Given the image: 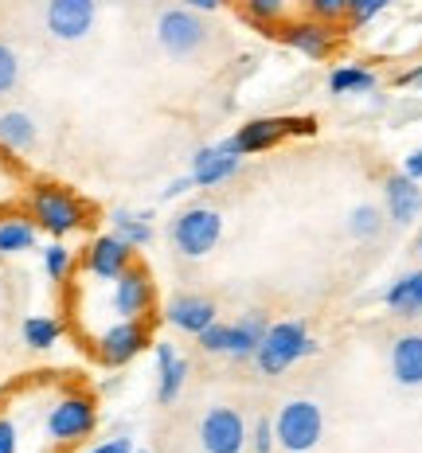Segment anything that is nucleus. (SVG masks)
Returning a JSON list of instances; mask_svg holds the SVG:
<instances>
[{
	"instance_id": "58836bf2",
	"label": "nucleus",
	"mask_w": 422,
	"mask_h": 453,
	"mask_svg": "<svg viewBox=\"0 0 422 453\" xmlns=\"http://www.w3.org/2000/svg\"><path fill=\"white\" fill-rule=\"evenodd\" d=\"M180 4H184V8H192V12H200V16H203V12H219V8L227 4V0H180Z\"/></svg>"
},
{
	"instance_id": "a19ab883",
	"label": "nucleus",
	"mask_w": 422,
	"mask_h": 453,
	"mask_svg": "<svg viewBox=\"0 0 422 453\" xmlns=\"http://www.w3.org/2000/svg\"><path fill=\"white\" fill-rule=\"evenodd\" d=\"M134 453H149V449H134Z\"/></svg>"
},
{
	"instance_id": "f03ea898",
	"label": "nucleus",
	"mask_w": 422,
	"mask_h": 453,
	"mask_svg": "<svg viewBox=\"0 0 422 453\" xmlns=\"http://www.w3.org/2000/svg\"><path fill=\"white\" fill-rule=\"evenodd\" d=\"M317 352H321V344L309 336V328L302 320H278V325L266 328V336H262V344L255 348L250 360L258 364L262 375H281L286 367H294L297 360L317 356Z\"/></svg>"
},
{
	"instance_id": "c85d7f7f",
	"label": "nucleus",
	"mask_w": 422,
	"mask_h": 453,
	"mask_svg": "<svg viewBox=\"0 0 422 453\" xmlns=\"http://www.w3.org/2000/svg\"><path fill=\"white\" fill-rule=\"evenodd\" d=\"M200 348L203 352H211V356H227V344H231V325H219V320H211L208 328H203L200 336Z\"/></svg>"
},
{
	"instance_id": "cd10ccee",
	"label": "nucleus",
	"mask_w": 422,
	"mask_h": 453,
	"mask_svg": "<svg viewBox=\"0 0 422 453\" xmlns=\"http://www.w3.org/2000/svg\"><path fill=\"white\" fill-rule=\"evenodd\" d=\"M43 270L51 281H67L71 270H74V254L63 247V242H51V247L43 250Z\"/></svg>"
},
{
	"instance_id": "f257e3e1",
	"label": "nucleus",
	"mask_w": 422,
	"mask_h": 453,
	"mask_svg": "<svg viewBox=\"0 0 422 453\" xmlns=\"http://www.w3.org/2000/svg\"><path fill=\"white\" fill-rule=\"evenodd\" d=\"M27 211H32V223L47 231L51 239H63V234H74L90 223V207L79 200L74 192L59 184H40L32 188V200H27Z\"/></svg>"
},
{
	"instance_id": "20e7f679",
	"label": "nucleus",
	"mask_w": 422,
	"mask_h": 453,
	"mask_svg": "<svg viewBox=\"0 0 422 453\" xmlns=\"http://www.w3.org/2000/svg\"><path fill=\"white\" fill-rule=\"evenodd\" d=\"M168 239L184 258H208L223 239V215L215 207H188L168 226Z\"/></svg>"
},
{
	"instance_id": "412c9836",
	"label": "nucleus",
	"mask_w": 422,
	"mask_h": 453,
	"mask_svg": "<svg viewBox=\"0 0 422 453\" xmlns=\"http://www.w3.org/2000/svg\"><path fill=\"white\" fill-rule=\"evenodd\" d=\"M35 137H40V129H35L32 113H24V110L0 113V145H4L8 153H27V149L35 145Z\"/></svg>"
},
{
	"instance_id": "1a4fd4ad",
	"label": "nucleus",
	"mask_w": 422,
	"mask_h": 453,
	"mask_svg": "<svg viewBox=\"0 0 422 453\" xmlns=\"http://www.w3.org/2000/svg\"><path fill=\"white\" fill-rule=\"evenodd\" d=\"M247 418L234 407H211L200 418V446L203 453H242L247 449Z\"/></svg>"
},
{
	"instance_id": "7ed1b4c3",
	"label": "nucleus",
	"mask_w": 422,
	"mask_h": 453,
	"mask_svg": "<svg viewBox=\"0 0 422 453\" xmlns=\"http://www.w3.org/2000/svg\"><path fill=\"white\" fill-rule=\"evenodd\" d=\"M157 43H161L165 55H173V59H192V55H200L203 47L211 43V27L200 12L176 4L157 16Z\"/></svg>"
},
{
	"instance_id": "dca6fc26",
	"label": "nucleus",
	"mask_w": 422,
	"mask_h": 453,
	"mask_svg": "<svg viewBox=\"0 0 422 453\" xmlns=\"http://www.w3.org/2000/svg\"><path fill=\"white\" fill-rule=\"evenodd\" d=\"M157 399L165 403H176L184 391V380H188V360L176 352L168 340H157Z\"/></svg>"
},
{
	"instance_id": "f3484780",
	"label": "nucleus",
	"mask_w": 422,
	"mask_h": 453,
	"mask_svg": "<svg viewBox=\"0 0 422 453\" xmlns=\"http://www.w3.org/2000/svg\"><path fill=\"white\" fill-rule=\"evenodd\" d=\"M391 375L403 387H422V333H403L391 344Z\"/></svg>"
},
{
	"instance_id": "aec40b11",
	"label": "nucleus",
	"mask_w": 422,
	"mask_h": 453,
	"mask_svg": "<svg viewBox=\"0 0 422 453\" xmlns=\"http://www.w3.org/2000/svg\"><path fill=\"white\" fill-rule=\"evenodd\" d=\"M266 328H270V320L262 317V313H247V317H239L231 325V344H227V356L231 360H250L255 356V348L262 344V336H266Z\"/></svg>"
},
{
	"instance_id": "a211bd4d",
	"label": "nucleus",
	"mask_w": 422,
	"mask_h": 453,
	"mask_svg": "<svg viewBox=\"0 0 422 453\" xmlns=\"http://www.w3.org/2000/svg\"><path fill=\"white\" fill-rule=\"evenodd\" d=\"M383 305L395 317H422V270L399 273V278L383 289Z\"/></svg>"
},
{
	"instance_id": "a878e982",
	"label": "nucleus",
	"mask_w": 422,
	"mask_h": 453,
	"mask_svg": "<svg viewBox=\"0 0 422 453\" xmlns=\"http://www.w3.org/2000/svg\"><path fill=\"white\" fill-rule=\"evenodd\" d=\"M380 231H383V211H380V207H375V203L352 207V215H349V234H352V239L372 242V239H380Z\"/></svg>"
},
{
	"instance_id": "c9c22d12",
	"label": "nucleus",
	"mask_w": 422,
	"mask_h": 453,
	"mask_svg": "<svg viewBox=\"0 0 422 453\" xmlns=\"http://www.w3.org/2000/svg\"><path fill=\"white\" fill-rule=\"evenodd\" d=\"M192 176H176V180H168L161 188V200H176V196H184V192H192Z\"/></svg>"
},
{
	"instance_id": "9b49d317",
	"label": "nucleus",
	"mask_w": 422,
	"mask_h": 453,
	"mask_svg": "<svg viewBox=\"0 0 422 453\" xmlns=\"http://www.w3.org/2000/svg\"><path fill=\"white\" fill-rule=\"evenodd\" d=\"M239 165H242V157H239V149H234V141H219V145H203V149H196V157H192V184L196 188H215V184H223V180H231L234 173H239Z\"/></svg>"
},
{
	"instance_id": "5701e85b",
	"label": "nucleus",
	"mask_w": 422,
	"mask_h": 453,
	"mask_svg": "<svg viewBox=\"0 0 422 453\" xmlns=\"http://www.w3.org/2000/svg\"><path fill=\"white\" fill-rule=\"evenodd\" d=\"M35 234H40V226L32 219H24V215H12V219H0V254H24L35 247Z\"/></svg>"
},
{
	"instance_id": "ddd939ff",
	"label": "nucleus",
	"mask_w": 422,
	"mask_h": 453,
	"mask_svg": "<svg viewBox=\"0 0 422 453\" xmlns=\"http://www.w3.org/2000/svg\"><path fill=\"white\" fill-rule=\"evenodd\" d=\"M278 35H281V43L294 47V51H302L305 59H325V55H333V43H336L333 24H321V20L278 24Z\"/></svg>"
},
{
	"instance_id": "bb28decb",
	"label": "nucleus",
	"mask_w": 422,
	"mask_h": 453,
	"mask_svg": "<svg viewBox=\"0 0 422 453\" xmlns=\"http://www.w3.org/2000/svg\"><path fill=\"white\" fill-rule=\"evenodd\" d=\"M286 8H289V0H242V12L262 27H278Z\"/></svg>"
},
{
	"instance_id": "79ce46f5",
	"label": "nucleus",
	"mask_w": 422,
	"mask_h": 453,
	"mask_svg": "<svg viewBox=\"0 0 422 453\" xmlns=\"http://www.w3.org/2000/svg\"><path fill=\"white\" fill-rule=\"evenodd\" d=\"M418 254H422V239H418Z\"/></svg>"
},
{
	"instance_id": "0eeeda50",
	"label": "nucleus",
	"mask_w": 422,
	"mask_h": 453,
	"mask_svg": "<svg viewBox=\"0 0 422 453\" xmlns=\"http://www.w3.org/2000/svg\"><path fill=\"white\" fill-rule=\"evenodd\" d=\"M153 301H157V289H153V278L149 270L134 262L110 281V309L118 313V320H134V317H149L153 313Z\"/></svg>"
},
{
	"instance_id": "4c0bfd02",
	"label": "nucleus",
	"mask_w": 422,
	"mask_h": 453,
	"mask_svg": "<svg viewBox=\"0 0 422 453\" xmlns=\"http://www.w3.org/2000/svg\"><path fill=\"white\" fill-rule=\"evenodd\" d=\"M403 173L410 176V180H422V145L415 149V153H410L407 160H403Z\"/></svg>"
},
{
	"instance_id": "9d476101",
	"label": "nucleus",
	"mask_w": 422,
	"mask_h": 453,
	"mask_svg": "<svg viewBox=\"0 0 422 453\" xmlns=\"http://www.w3.org/2000/svg\"><path fill=\"white\" fill-rule=\"evenodd\" d=\"M94 16H98V0H47V32L55 40H82V35L94 27Z\"/></svg>"
},
{
	"instance_id": "6e6552de",
	"label": "nucleus",
	"mask_w": 422,
	"mask_h": 453,
	"mask_svg": "<svg viewBox=\"0 0 422 453\" xmlns=\"http://www.w3.org/2000/svg\"><path fill=\"white\" fill-rule=\"evenodd\" d=\"M149 348V317H134V320H114L110 328H102L94 340V352L102 364L121 367L134 356H141Z\"/></svg>"
},
{
	"instance_id": "39448f33",
	"label": "nucleus",
	"mask_w": 422,
	"mask_h": 453,
	"mask_svg": "<svg viewBox=\"0 0 422 453\" xmlns=\"http://www.w3.org/2000/svg\"><path fill=\"white\" fill-rule=\"evenodd\" d=\"M47 438L59 441V446H74V441L90 438L94 426H98V407H94L90 395L82 391H71L63 395V399H55L51 407H47Z\"/></svg>"
},
{
	"instance_id": "4be33fe9",
	"label": "nucleus",
	"mask_w": 422,
	"mask_h": 453,
	"mask_svg": "<svg viewBox=\"0 0 422 453\" xmlns=\"http://www.w3.org/2000/svg\"><path fill=\"white\" fill-rule=\"evenodd\" d=\"M110 223H114V234H121L134 250L153 242V211H126V207H118L110 215Z\"/></svg>"
},
{
	"instance_id": "6ab92c4d",
	"label": "nucleus",
	"mask_w": 422,
	"mask_h": 453,
	"mask_svg": "<svg viewBox=\"0 0 422 453\" xmlns=\"http://www.w3.org/2000/svg\"><path fill=\"white\" fill-rule=\"evenodd\" d=\"M281 137H286L281 134V118H255V121H247V126H239V134L231 141H234V149H239V157H250V153L274 149Z\"/></svg>"
},
{
	"instance_id": "7c9ffc66",
	"label": "nucleus",
	"mask_w": 422,
	"mask_h": 453,
	"mask_svg": "<svg viewBox=\"0 0 422 453\" xmlns=\"http://www.w3.org/2000/svg\"><path fill=\"white\" fill-rule=\"evenodd\" d=\"M387 4H391V0H349V12H344V20H349L352 27H364V24H372Z\"/></svg>"
},
{
	"instance_id": "c756f323",
	"label": "nucleus",
	"mask_w": 422,
	"mask_h": 453,
	"mask_svg": "<svg viewBox=\"0 0 422 453\" xmlns=\"http://www.w3.org/2000/svg\"><path fill=\"white\" fill-rule=\"evenodd\" d=\"M16 82H20V59H16V51L8 43H0V98L12 94Z\"/></svg>"
},
{
	"instance_id": "423d86ee",
	"label": "nucleus",
	"mask_w": 422,
	"mask_h": 453,
	"mask_svg": "<svg viewBox=\"0 0 422 453\" xmlns=\"http://www.w3.org/2000/svg\"><path fill=\"white\" fill-rule=\"evenodd\" d=\"M325 434V414L309 399H289L274 418V438L289 453H309Z\"/></svg>"
},
{
	"instance_id": "b1692460",
	"label": "nucleus",
	"mask_w": 422,
	"mask_h": 453,
	"mask_svg": "<svg viewBox=\"0 0 422 453\" xmlns=\"http://www.w3.org/2000/svg\"><path fill=\"white\" fill-rule=\"evenodd\" d=\"M328 90L333 94H372L375 90V71L368 67H336L328 74Z\"/></svg>"
},
{
	"instance_id": "ea45409f",
	"label": "nucleus",
	"mask_w": 422,
	"mask_h": 453,
	"mask_svg": "<svg viewBox=\"0 0 422 453\" xmlns=\"http://www.w3.org/2000/svg\"><path fill=\"white\" fill-rule=\"evenodd\" d=\"M399 87H422V63L415 71H407V74H399Z\"/></svg>"
},
{
	"instance_id": "473e14b6",
	"label": "nucleus",
	"mask_w": 422,
	"mask_h": 453,
	"mask_svg": "<svg viewBox=\"0 0 422 453\" xmlns=\"http://www.w3.org/2000/svg\"><path fill=\"white\" fill-rule=\"evenodd\" d=\"M250 446H255V453H270V449H274V446H278L274 422H270V418H258L255 430H250Z\"/></svg>"
},
{
	"instance_id": "393cba45",
	"label": "nucleus",
	"mask_w": 422,
	"mask_h": 453,
	"mask_svg": "<svg viewBox=\"0 0 422 453\" xmlns=\"http://www.w3.org/2000/svg\"><path fill=\"white\" fill-rule=\"evenodd\" d=\"M59 336H63V325L55 317L35 313V317L24 320V344L35 348V352H43V348H55V344H59Z\"/></svg>"
},
{
	"instance_id": "f8f14e48",
	"label": "nucleus",
	"mask_w": 422,
	"mask_h": 453,
	"mask_svg": "<svg viewBox=\"0 0 422 453\" xmlns=\"http://www.w3.org/2000/svg\"><path fill=\"white\" fill-rule=\"evenodd\" d=\"M126 266H134V247L121 234H98L87 247V273L98 281H114Z\"/></svg>"
},
{
	"instance_id": "2f4dec72",
	"label": "nucleus",
	"mask_w": 422,
	"mask_h": 453,
	"mask_svg": "<svg viewBox=\"0 0 422 453\" xmlns=\"http://www.w3.org/2000/svg\"><path fill=\"white\" fill-rule=\"evenodd\" d=\"M305 8H309V20L336 24V20H344V12H349V0H305Z\"/></svg>"
},
{
	"instance_id": "f704fd0d",
	"label": "nucleus",
	"mask_w": 422,
	"mask_h": 453,
	"mask_svg": "<svg viewBox=\"0 0 422 453\" xmlns=\"http://www.w3.org/2000/svg\"><path fill=\"white\" fill-rule=\"evenodd\" d=\"M281 134L286 137H313L317 121L313 118H281Z\"/></svg>"
},
{
	"instance_id": "72a5a7b5",
	"label": "nucleus",
	"mask_w": 422,
	"mask_h": 453,
	"mask_svg": "<svg viewBox=\"0 0 422 453\" xmlns=\"http://www.w3.org/2000/svg\"><path fill=\"white\" fill-rule=\"evenodd\" d=\"M0 453H20V430L8 414H0Z\"/></svg>"
},
{
	"instance_id": "4468645a",
	"label": "nucleus",
	"mask_w": 422,
	"mask_h": 453,
	"mask_svg": "<svg viewBox=\"0 0 422 453\" xmlns=\"http://www.w3.org/2000/svg\"><path fill=\"white\" fill-rule=\"evenodd\" d=\"M383 200H387V219L399 226H410L422 215V188L407 173H395L383 180Z\"/></svg>"
},
{
	"instance_id": "e433bc0d",
	"label": "nucleus",
	"mask_w": 422,
	"mask_h": 453,
	"mask_svg": "<svg viewBox=\"0 0 422 453\" xmlns=\"http://www.w3.org/2000/svg\"><path fill=\"white\" fill-rule=\"evenodd\" d=\"M90 453H134V441L129 438H110V441H98Z\"/></svg>"
},
{
	"instance_id": "2eb2a0df",
	"label": "nucleus",
	"mask_w": 422,
	"mask_h": 453,
	"mask_svg": "<svg viewBox=\"0 0 422 453\" xmlns=\"http://www.w3.org/2000/svg\"><path fill=\"white\" fill-rule=\"evenodd\" d=\"M165 320L173 328H180V333H188V336H200L203 328L215 320V301L203 297V294H180V297L168 301Z\"/></svg>"
}]
</instances>
